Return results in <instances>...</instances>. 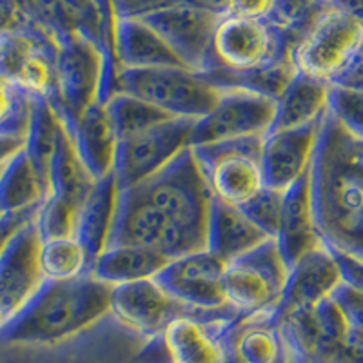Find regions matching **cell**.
I'll use <instances>...</instances> for the list:
<instances>
[{"instance_id":"obj_1","label":"cell","mask_w":363,"mask_h":363,"mask_svg":"<svg viewBox=\"0 0 363 363\" xmlns=\"http://www.w3.org/2000/svg\"><path fill=\"white\" fill-rule=\"evenodd\" d=\"M215 199L193 147L153 178L120 194L109 244H136L167 260L209 249Z\"/></svg>"},{"instance_id":"obj_2","label":"cell","mask_w":363,"mask_h":363,"mask_svg":"<svg viewBox=\"0 0 363 363\" xmlns=\"http://www.w3.org/2000/svg\"><path fill=\"white\" fill-rule=\"evenodd\" d=\"M311 191L327 247L363 260V136L347 129L329 109L311 167Z\"/></svg>"},{"instance_id":"obj_3","label":"cell","mask_w":363,"mask_h":363,"mask_svg":"<svg viewBox=\"0 0 363 363\" xmlns=\"http://www.w3.org/2000/svg\"><path fill=\"white\" fill-rule=\"evenodd\" d=\"M113 287L91 271L77 280L44 281L28 306L0 330L2 343L55 345L111 318Z\"/></svg>"},{"instance_id":"obj_4","label":"cell","mask_w":363,"mask_h":363,"mask_svg":"<svg viewBox=\"0 0 363 363\" xmlns=\"http://www.w3.org/2000/svg\"><path fill=\"white\" fill-rule=\"evenodd\" d=\"M0 363H169V359L160 338H142L113 320V325L102 322L82 336L55 345L0 342Z\"/></svg>"},{"instance_id":"obj_5","label":"cell","mask_w":363,"mask_h":363,"mask_svg":"<svg viewBox=\"0 0 363 363\" xmlns=\"http://www.w3.org/2000/svg\"><path fill=\"white\" fill-rule=\"evenodd\" d=\"M120 93L136 96L177 118L202 120L218 104L222 87L187 67H122Z\"/></svg>"},{"instance_id":"obj_6","label":"cell","mask_w":363,"mask_h":363,"mask_svg":"<svg viewBox=\"0 0 363 363\" xmlns=\"http://www.w3.org/2000/svg\"><path fill=\"white\" fill-rule=\"evenodd\" d=\"M291 280V267L277 240L229 262L223 274L227 307L236 316L277 314Z\"/></svg>"},{"instance_id":"obj_7","label":"cell","mask_w":363,"mask_h":363,"mask_svg":"<svg viewBox=\"0 0 363 363\" xmlns=\"http://www.w3.org/2000/svg\"><path fill=\"white\" fill-rule=\"evenodd\" d=\"M264 142L265 138H247L193 147L216 202L242 209L267 187L262 164Z\"/></svg>"},{"instance_id":"obj_8","label":"cell","mask_w":363,"mask_h":363,"mask_svg":"<svg viewBox=\"0 0 363 363\" xmlns=\"http://www.w3.org/2000/svg\"><path fill=\"white\" fill-rule=\"evenodd\" d=\"M106 55L99 42L73 31L58 38L57 89L51 104L73 125L100 102Z\"/></svg>"},{"instance_id":"obj_9","label":"cell","mask_w":363,"mask_h":363,"mask_svg":"<svg viewBox=\"0 0 363 363\" xmlns=\"http://www.w3.org/2000/svg\"><path fill=\"white\" fill-rule=\"evenodd\" d=\"M216 108L196 122L193 147L265 138L278 118V100L244 86H220Z\"/></svg>"},{"instance_id":"obj_10","label":"cell","mask_w":363,"mask_h":363,"mask_svg":"<svg viewBox=\"0 0 363 363\" xmlns=\"http://www.w3.org/2000/svg\"><path fill=\"white\" fill-rule=\"evenodd\" d=\"M199 120L171 118L120 140L115 178L120 189H131L153 178L193 147Z\"/></svg>"},{"instance_id":"obj_11","label":"cell","mask_w":363,"mask_h":363,"mask_svg":"<svg viewBox=\"0 0 363 363\" xmlns=\"http://www.w3.org/2000/svg\"><path fill=\"white\" fill-rule=\"evenodd\" d=\"M362 45V26L336 6L294 45V66L303 77L330 86L352 62Z\"/></svg>"},{"instance_id":"obj_12","label":"cell","mask_w":363,"mask_h":363,"mask_svg":"<svg viewBox=\"0 0 363 363\" xmlns=\"http://www.w3.org/2000/svg\"><path fill=\"white\" fill-rule=\"evenodd\" d=\"M293 55L287 42L267 21L225 15L216 26L211 44V69L249 73Z\"/></svg>"},{"instance_id":"obj_13","label":"cell","mask_w":363,"mask_h":363,"mask_svg":"<svg viewBox=\"0 0 363 363\" xmlns=\"http://www.w3.org/2000/svg\"><path fill=\"white\" fill-rule=\"evenodd\" d=\"M227 262L211 249L171 260L157 277L164 289L206 318L236 316L225 303L223 274Z\"/></svg>"},{"instance_id":"obj_14","label":"cell","mask_w":363,"mask_h":363,"mask_svg":"<svg viewBox=\"0 0 363 363\" xmlns=\"http://www.w3.org/2000/svg\"><path fill=\"white\" fill-rule=\"evenodd\" d=\"M138 18L157 31L189 69L206 73L213 35L223 18L222 15L194 8L180 0H171Z\"/></svg>"},{"instance_id":"obj_15","label":"cell","mask_w":363,"mask_h":363,"mask_svg":"<svg viewBox=\"0 0 363 363\" xmlns=\"http://www.w3.org/2000/svg\"><path fill=\"white\" fill-rule=\"evenodd\" d=\"M180 316L202 314L178 301L157 278L113 287L111 318L118 325L142 338H160L165 327Z\"/></svg>"},{"instance_id":"obj_16","label":"cell","mask_w":363,"mask_h":363,"mask_svg":"<svg viewBox=\"0 0 363 363\" xmlns=\"http://www.w3.org/2000/svg\"><path fill=\"white\" fill-rule=\"evenodd\" d=\"M40 245L42 236L35 216L9 238L0 252V309L8 323L44 285L38 260Z\"/></svg>"},{"instance_id":"obj_17","label":"cell","mask_w":363,"mask_h":363,"mask_svg":"<svg viewBox=\"0 0 363 363\" xmlns=\"http://www.w3.org/2000/svg\"><path fill=\"white\" fill-rule=\"evenodd\" d=\"M223 340L227 363H303L277 314L236 318Z\"/></svg>"},{"instance_id":"obj_18","label":"cell","mask_w":363,"mask_h":363,"mask_svg":"<svg viewBox=\"0 0 363 363\" xmlns=\"http://www.w3.org/2000/svg\"><path fill=\"white\" fill-rule=\"evenodd\" d=\"M322 120L301 129H274L265 136L262 164L269 189L289 193L311 173Z\"/></svg>"},{"instance_id":"obj_19","label":"cell","mask_w":363,"mask_h":363,"mask_svg":"<svg viewBox=\"0 0 363 363\" xmlns=\"http://www.w3.org/2000/svg\"><path fill=\"white\" fill-rule=\"evenodd\" d=\"M235 320V316L173 320L160 336L169 363H227L223 335Z\"/></svg>"},{"instance_id":"obj_20","label":"cell","mask_w":363,"mask_h":363,"mask_svg":"<svg viewBox=\"0 0 363 363\" xmlns=\"http://www.w3.org/2000/svg\"><path fill=\"white\" fill-rule=\"evenodd\" d=\"M277 242L291 271L311 252L327 245L318 231L316 218H314L311 173L285 194Z\"/></svg>"},{"instance_id":"obj_21","label":"cell","mask_w":363,"mask_h":363,"mask_svg":"<svg viewBox=\"0 0 363 363\" xmlns=\"http://www.w3.org/2000/svg\"><path fill=\"white\" fill-rule=\"evenodd\" d=\"M342 284L343 274L338 258L327 245H323L293 267L289 285L277 316L314 306L318 301L333 296Z\"/></svg>"},{"instance_id":"obj_22","label":"cell","mask_w":363,"mask_h":363,"mask_svg":"<svg viewBox=\"0 0 363 363\" xmlns=\"http://www.w3.org/2000/svg\"><path fill=\"white\" fill-rule=\"evenodd\" d=\"M74 142L79 147L84 164L96 180L115 174L116 157H118L120 136L109 113L108 102L100 100L84 113L80 120L69 125Z\"/></svg>"},{"instance_id":"obj_23","label":"cell","mask_w":363,"mask_h":363,"mask_svg":"<svg viewBox=\"0 0 363 363\" xmlns=\"http://www.w3.org/2000/svg\"><path fill=\"white\" fill-rule=\"evenodd\" d=\"M115 42L122 67H187L164 38L138 17L118 18ZM189 69V67H187Z\"/></svg>"},{"instance_id":"obj_24","label":"cell","mask_w":363,"mask_h":363,"mask_svg":"<svg viewBox=\"0 0 363 363\" xmlns=\"http://www.w3.org/2000/svg\"><path fill=\"white\" fill-rule=\"evenodd\" d=\"M271 235L252 222L238 207L216 202L211 216L209 249L227 264L271 242Z\"/></svg>"},{"instance_id":"obj_25","label":"cell","mask_w":363,"mask_h":363,"mask_svg":"<svg viewBox=\"0 0 363 363\" xmlns=\"http://www.w3.org/2000/svg\"><path fill=\"white\" fill-rule=\"evenodd\" d=\"M169 262L165 256L142 245L111 244L91 264V274L111 287H116L131 281L157 278Z\"/></svg>"},{"instance_id":"obj_26","label":"cell","mask_w":363,"mask_h":363,"mask_svg":"<svg viewBox=\"0 0 363 363\" xmlns=\"http://www.w3.org/2000/svg\"><path fill=\"white\" fill-rule=\"evenodd\" d=\"M120 194H122V189L113 174L96 184L95 191L84 207L79 238L86 244L93 262L108 247L111 240L116 215H118Z\"/></svg>"},{"instance_id":"obj_27","label":"cell","mask_w":363,"mask_h":363,"mask_svg":"<svg viewBox=\"0 0 363 363\" xmlns=\"http://www.w3.org/2000/svg\"><path fill=\"white\" fill-rule=\"evenodd\" d=\"M329 109V84L298 73L287 91L278 100V118L274 129H301L318 124ZM272 129V131H274Z\"/></svg>"},{"instance_id":"obj_28","label":"cell","mask_w":363,"mask_h":363,"mask_svg":"<svg viewBox=\"0 0 363 363\" xmlns=\"http://www.w3.org/2000/svg\"><path fill=\"white\" fill-rule=\"evenodd\" d=\"M48 199L45 187L24 151L6 164L0 174V211L4 215L38 209Z\"/></svg>"},{"instance_id":"obj_29","label":"cell","mask_w":363,"mask_h":363,"mask_svg":"<svg viewBox=\"0 0 363 363\" xmlns=\"http://www.w3.org/2000/svg\"><path fill=\"white\" fill-rule=\"evenodd\" d=\"M40 271L48 281H69L91 271V258L86 244L79 236L42 240Z\"/></svg>"},{"instance_id":"obj_30","label":"cell","mask_w":363,"mask_h":363,"mask_svg":"<svg viewBox=\"0 0 363 363\" xmlns=\"http://www.w3.org/2000/svg\"><path fill=\"white\" fill-rule=\"evenodd\" d=\"M335 8V0H277L267 22L294 50V45Z\"/></svg>"},{"instance_id":"obj_31","label":"cell","mask_w":363,"mask_h":363,"mask_svg":"<svg viewBox=\"0 0 363 363\" xmlns=\"http://www.w3.org/2000/svg\"><path fill=\"white\" fill-rule=\"evenodd\" d=\"M33 113V96L0 77V133L28 135Z\"/></svg>"},{"instance_id":"obj_32","label":"cell","mask_w":363,"mask_h":363,"mask_svg":"<svg viewBox=\"0 0 363 363\" xmlns=\"http://www.w3.org/2000/svg\"><path fill=\"white\" fill-rule=\"evenodd\" d=\"M329 111L347 129L363 136V91L329 86Z\"/></svg>"},{"instance_id":"obj_33","label":"cell","mask_w":363,"mask_h":363,"mask_svg":"<svg viewBox=\"0 0 363 363\" xmlns=\"http://www.w3.org/2000/svg\"><path fill=\"white\" fill-rule=\"evenodd\" d=\"M285 194L287 193H280V191L265 187L249 206L242 207V211H244L252 222L258 223L267 235H271L272 238H277L278 231H280Z\"/></svg>"},{"instance_id":"obj_34","label":"cell","mask_w":363,"mask_h":363,"mask_svg":"<svg viewBox=\"0 0 363 363\" xmlns=\"http://www.w3.org/2000/svg\"><path fill=\"white\" fill-rule=\"evenodd\" d=\"M277 0H229V13L233 17L267 21Z\"/></svg>"},{"instance_id":"obj_35","label":"cell","mask_w":363,"mask_h":363,"mask_svg":"<svg viewBox=\"0 0 363 363\" xmlns=\"http://www.w3.org/2000/svg\"><path fill=\"white\" fill-rule=\"evenodd\" d=\"M333 296L340 301V306L343 307V311L347 313L349 320L354 323L358 329L363 330V294L359 291L352 289L351 285H347L343 281L338 289L335 291Z\"/></svg>"},{"instance_id":"obj_36","label":"cell","mask_w":363,"mask_h":363,"mask_svg":"<svg viewBox=\"0 0 363 363\" xmlns=\"http://www.w3.org/2000/svg\"><path fill=\"white\" fill-rule=\"evenodd\" d=\"M335 255L338 258L340 269H342L343 281L363 294V260H358L354 256L343 255V252H335Z\"/></svg>"},{"instance_id":"obj_37","label":"cell","mask_w":363,"mask_h":363,"mask_svg":"<svg viewBox=\"0 0 363 363\" xmlns=\"http://www.w3.org/2000/svg\"><path fill=\"white\" fill-rule=\"evenodd\" d=\"M38 209H40V207H38ZM38 209L26 211V213H15V215H6L4 218L0 220V252H2V249L6 247L9 238H11V236L15 235V233H17L18 229L28 222V220L37 216Z\"/></svg>"},{"instance_id":"obj_38","label":"cell","mask_w":363,"mask_h":363,"mask_svg":"<svg viewBox=\"0 0 363 363\" xmlns=\"http://www.w3.org/2000/svg\"><path fill=\"white\" fill-rule=\"evenodd\" d=\"M330 86H343L363 91V45L358 55L352 58V62L345 67V71Z\"/></svg>"},{"instance_id":"obj_39","label":"cell","mask_w":363,"mask_h":363,"mask_svg":"<svg viewBox=\"0 0 363 363\" xmlns=\"http://www.w3.org/2000/svg\"><path fill=\"white\" fill-rule=\"evenodd\" d=\"M28 144V135H11V133H0V165L8 164L11 158L24 151Z\"/></svg>"},{"instance_id":"obj_40","label":"cell","mask_w":363,"mask_h":363,"mask_svg":"<svg viewBox=\"0 0 363 363\" xmlns=\"http://www.w3.org/2000/svg\"><path fill=\"white\" fill-rule=\"evenodd\" d=\"M180 2L206 9L209 13H215V15H222V17H225L229 13V0H180Z\"/></svg>"},{"instance_id":"obj_41","label":"cell","mask_w":363,"mask_h":363,"mask_svg":"<svg viewBox=\"0 0 363 363\" xmlns=\"http://www.w3.org/2000/svg\"><path fill=\"white\" fill-rule=\"evenodd\" d=\"M336 6L349 13L363 29V0H335Z\"/></svg>"},{"instance_id":"obj_42","label":"cell","mask_w":363,"mask_h":363,"mask_svg":"<svg viewBox=\"0 0 363 363\" xmlns=\"http://www.w3.org/2000/svg\"><path fill=\"white\" fill-rule=\"evenodd\" d=\"M6 325H8V320H6V316H4V313H2V309H0V330L4 329Z\"/></svg>"},{"instance_id":"obj_43","label":"cell","mask_w":363,"mask_h":363,"mask_svg":"<svg viewBox=\"0 0 363 363\" xmlns=\"http://www.w3.org/2000/svg\"><path fill=\"white\" fill-rule=\"evenodd\" d=\"M4 167H6V164H4V165H0V174H2V171H4Z\"/></svg>"},{"instance_id":"obj_44","label":"cell","mask_w":363,"mask_h":363,"mask_svg":"<svg viewBox=\"0 0 363 363\" xmlns=\"http://www.w3.org/2000/svg\"><path fill=\"white\" fill-rule=\"evenodd\" d=\"M4 216H6V215H4V213H2V211H0V220L4 218Z\"/></svg>"},{"instance_id":"obj_45","label":"cell","mask_w":363,"mask_h":363,"mask_svg":"<svg viewBox=\"0 0 363 363\" xmlns=\"http://www.w3.org/2000/svg\"><path fill=\"white\" fill-rule=\"evenodd\" d=\"M303 363H307V362H306V359H303Z\"/></svg>"}]
</instances>
